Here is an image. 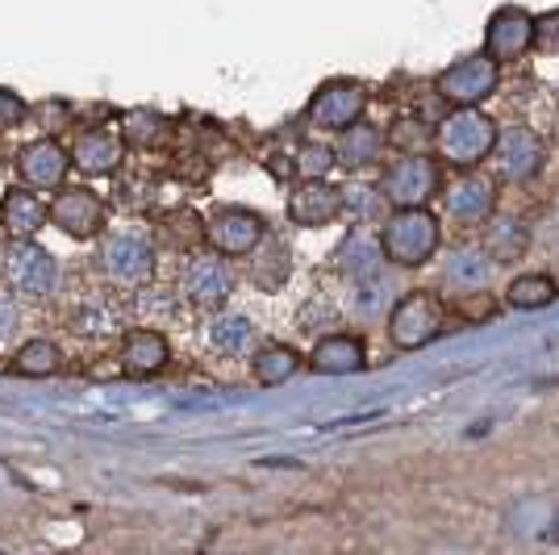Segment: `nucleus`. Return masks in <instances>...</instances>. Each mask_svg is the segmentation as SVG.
Returning <instances> with one entry per match:
<instances>
[{
    "mask_svg": "<svg viewBox=\"0 0 559 555\" xmlns=\"http://www.w3.org/2000/svg\"><path fill=\"white\" fill-rule=\"evenodd\" d=\"M526 50H535V17L522 4H501L485 29V55L497 63H513Z\"/></svg>",
    "mask_w": 559,
    "mask_h": 555,
    "instance_id": "ddd939ff",
    "label": "nucleus"
},
{
    "mask_svg": "<svg viewBox=\"0 0 559 555\" xmlns=\"http://www.w3.org/2000/svg\"><path fill=\"white\" fill-rule=\"evenodd\" d=\"M447 322H451V309H447L443 297L418 288V293H405V297L393 302V309H389V339L401 351H421L443 334Z\"/></svg>",
    "mask_w": 559,
    "mask_h": 555,
    "instance_id": "7ed1b4c3",
    "label": "nucleus"
},
{
    "mask_svg": "<svg viewBox=\"0 0 559 555\" xmlns=\"http://www.w3.org/2000/svg\"><path fill=\"white\" fill-rule=\"evenodd\" d=\"M443 188V167L430 155H418V151H405L396 155L384 176H380V192L389 197L393 209H414V205H430Z\"/></svg>",
    "mask_w": 559,
    "mask_h": 555,
    "instance_id": "20e7f679",
    "label": "nucleus"
},
{
    "mask_svg": "<svg viewBox=\"0 0 559 555\" xmlns=\"http://www.w3.org/2000/svg\"><path fill=\"white\" fill-rule=\"evenodd\" d=\"M117 326H121L117 322V309H109V305H100V302H84L71 314V330H75V334H88V339L114 334Z\"/></svg>",
    "mask_w": 559,
    "mask_h": 555,
    "instance_id": "2f4dec72",
    "label": "nucleus"
},
{
    "mask_svg": "<svg viewBox=\"0 0 559 555\" xmlns=\"http://www.w3.org/2000/svg\"><path fill=\"white\" fill-rule=\"evenodd\" d=\"M17 172H22V185L38 188V192H55V188L68 185L71 151L68 146H59L55 139L25 142L22 155H17Z\"/></svg>",
    "mask_w": 559,
    "mask_h": 555,
    "instance_id": "4468645a",
    "label": "nucleus"
},
{
    "mask_svg": "<svg viewBox=\"0 0 559 555\" xmlns=\"http://www.w3.org/2000/svg\"><path fill=\"white\" fill-rule=\"evenodd\" d=\"M455 309H460V314H464L467 322H489L492 314H497V302H492L489 293H485V288H480V293H464V297H460V302H455Z\"/></svg>",
    "mask_w": 559,
    "mask_h": 555,
    "instance_id": "72a5a7b5",
    "label": "nucleus"
},
{
    "mask_svg": "<svg viewBox=\"0 0 559 555\" xmlns=\"http://www.w3.org/2000/svg\"><path fill=\"white\" fill-rule=\"evenodd\" d=\"M25 101L17 93H9V88H0V130H17L25 121Z\"/></svg>",
    "mask_w": 559,
    "mask_h": 555,
    "instance_id": "f704fd0d",
    "label": "nucleus"
},
{
    "mask_svg": "<svg viewBox=\"0 0 559 555\" xmlns=\"http://www.w3.org/2000/svg\"><path fill=\"white\" fill-rule=\"evenodd\" d=\"M96 263H100V272H105L109 284H117V288H139V284H146L151 272H155V251H151L146 238L114 234V238L100 243Z\"/></svg>",
    "mask_w": 559,
    "mask_h": 555,
    "instance_id": "1a4fd4ad",
    "label": "nucleus"
},
{
    "mask_svg": "<svg viewBox=\"0 0 559 555\" xmlns=\"http://www.w3.org/2000/svg\"><path fill=\"white\" fill-rule=\"evenodd\" d=\"M380 247L396 268H426L443 247V226L426 205L393 209L389 222L380 226Z\"/></svg>",
    "mask_w": 559,
    "mask_h": 555,
    "instance_id": "f03ea898",
    "label": "nucleus"
},
{
    "mask_svg": "<svg viewBox=\"0 0 559 555\" xmlns=\"http://www.w3.org/2000/svg\"><path fill=\"white\" fill-rule=\"evenodd\" d=\"M63 368V351L55 347L50 339H29L13 351V371L17 376H29V380H47Z\"/></svg>",
    "mask_w": 559,
    "mask_h": 555,
    "instance_id": "c85d7f7f",
    "label": "nucleus"
},
{
    "mask_svg": "<svg viewBox=\"0 0 559 555\" xmlns=\"http://www.w3.org/2000/svg\"><path fill=\"white\" fill-rule=\"evenodd\" d=\"M255 322L247 314H234V309H217L210 318V343L217 355L226 359H242L247 351H255Z\"/></svg>",
    "mask_w": 559,
    "mask_h": 555,
    "instance_id": "4be33fe9",
    "label": "nucleus"
},
{
    "mask_svg": "<svg viewBox=\"0 0 559 555\" xmlns=\"http://www.w3.org/2000/svg\"><path fill=\"white\" fill-rule=\"evenodd\" d=\"M334 163H338L334 146H326V142H301L297 155H293V172L301 180H326L330 172H334Z\"/></svg>",
    "mask_w": 559,
    "mask_h": 555,
    "instance_id": "7c9ffc66",
    "label": "nucleus"
},
{
    "mask_svg": "<svg viewBox=\"0 0 559 555\" xmlns=\"http://www.w3.org/2000/svg\"><path fill=\"white\" fill-rule=\"evenodd\" d=\"M501 126L492 121L480 105H467V109H451V114L435 126V155L447 167H480L497 146Z\"/></svg>",
    "mask_w": 559,
    "mask_h": 555,
    "instance_id": "f257e3e1",
    "label": "nucleus"
},
{
    "mask_svg": "<svg viewBox=\"0 0 559 555\" xmlns=\"http://www.w3.org/2000/svg\"><path fill=\"white\" fill-rule=\"evenodd\" d=\"M309 368L318 376H355L368 368V351L355 334H322L309 351Z\"/></svg>",
    "mask_w": 559,
    "mask_h": 555,
    "instance_id": "aec40b11",
    "label": "nucleus"
},
{
    "mask_svg": "<svg viewBox=\"0 0 559 555\" xmlns=\"http://www.w3.org/2000/svg\"><path fill=\"white\" fill-rule=\"evenodd\" d=\"M288 217H293V226L322 231L334 217H343V188L326 185V180H301L288 197Z\"/></svg>",
    "mask_w": 559,
    "mask_h": 555,
    "instance_id": "dca6fc26",
    "label": "nucleus"
},
{
    "mask_svg": "<svg viewBox=\"0 0 559 555\" xmlns=\"http://www.w3.org/2000/svg\"><path fill=\"white\" fill-rule=\"evenodd\" d=\"M234 293V276L230 268H226V255H201V259H192L185 268V297L197 309H222V305L230 302Z\"/></svg>",
    "mask_w": 559,
    "mask_h": 555,
    "instance_id": "2eb2a0df",
    "label": "nucleus"
},
{
    "mask_svg": "<svg viewBox=\"0 0 559 555\" xmlns=\"http://www.w3.org/2000/svg\"><path fill=\"white\" fill-rule=\"evenodd\" d=\"M171 134V121L155 109H130L121 117V142L126 146H164Z\"/></svg>",
    "mask_w": 559,
    "mask_h": 555,
    "instance_id": "c756f323",
    "label": "nucleus"
},
{
    "mask_svg": "<svg viewBox=\"0 0 559 555\" xmlns=\"http://www.w3.org/2000/svg\"><path fill=\"white\" fill-rule=\"evenodd\" d=\"M263 238H267V226H263V217L251 213V209H217L210 222H205V243L217 255H226V259L255 255Z\"/></svg>",
    "mask_w": 559,
    "mask_h": 555,
    "instance_id": "9b49d317",
    "label": "nucleus"
},
{
    "mask_svg": "<svg viewBox=\"0 0 559 555\" xmlns=\"http://www.w3.org/2000/svg\"><path fill=\"white\" fill-rule=\"evenodd\" d=\"M17 322H22L17 305L9 302V297H0V343H9V339L17 334Z\"/></svg>",
    "mask_w": 559,
    "mask_h": 555,
    "instance_id": "c9c22d12",
    "label": "nucleus"
},
{
    "mask_svg": "<svg viewBox=\"0 0 559 555\" xmlns=\"http://www.w3.org/2000/svg\"><path fill=\"white\" fill-rule=\"evenodd\" d=\"M559 297L556 280L547 276V272H522V276L510 280V288H506V305L510 309H547V305Z\"/></svg>",
    "mask_w": 559,
    "mask_h": 555,
    "instance_id": "cd10ccee",
    "label": "nucleus"
},
{
    "mask_svg": "<svg viewBox=\"0 0 559 555\" xmlns=\"http://www.w3.org/2000/svg\"><path fill=\"white\" fill-rule=\"evenodd\" d=\"M489 160H497L501 180L522 185V180H535L538 172H543V163H547V146H543V139H538L535 130H526V126H510V130H501V134H497V146H492Z\"/></svg>",
    "mask_w": 559,
    "mask_h": 555,
    "instance_id": "f8f14e48",
    "label": "nucleus"
},
{
    "mask_svg": "<svg viewBox=\"0 0 559 555\" xmlns=\"http://www.w3.org/2000/svg\"><path fill=\"white\" fill-rule=\"evenodd\" d=\"M480 247L489 251L492 263H513L531 247V231H526V222H518L510 213H492L485 222V243Z\"/></svg>",
    "mask_w": 559,
    "mask_h": 555,
    "instance_id": "b1692460",
    "label": "nucleus"
},
{
    "mask_svg": "<svg viewBox=\"0 0 559 555\" xmlns=\"http://www.w3.org/2000/svg\"><path fill=\"white\" fill-rule=\"evenodd\" d=\"M535 50H543V55H559V9L538 13L535 17Z\"/></svg>",
    "mask_w": 559,
    "mask_h": 555,
    "instance_id": "473e14b6",
    "label": "nucleus"
},
{
    "mask_svg": "<svg viewBox=\"0 0 559 555\" xmlns=\"http://www.w3.org/2000/svg\"><path fill=\"white\" fill-rule=\"evenodd\" d=\"M492 268H497V263H492L489 251H485L480 243H455V247H447V255H443V284L455 297L480 293V288H489Z\"/></svg>",
    "mask_w": 559,
    "mask_h": 555,
    "instance_id": "f3484780",
    "label": "nucleus"
},
{
    "mask_svg": "<svg viewBox=\"0 0 559 555\" xmlns=\"http://www.w3.org/2000/svg\"><path fill=\"white\" fill-rule=\"evenodd\" d=\"M501 84V63L489 59L485 50L480 55H467L460 63H451L447 71H439L435 88L443 96L451 109H467V105H485Z\"/></svg>",
    "mask_w": 559,
    "mask_h": 555,
    "instance_id": "0eeeda50",
    "label": "nucleus"
},
{
    "mask_svg": "<svg viewBox=\"0 0 559 555\" xmlns=\"http://www.w3.org/2000/svg\"><path fill=\"white\" fill-rule=\"evenodd\" d=\"M50 226L63 231L68 238H96L100 226H105V201L96 197L93 188L80 185H63L55 188L50 197Z\"/></svg>",
    "mask_w": 559,
    "mask_h": 555,
    "instance_id": "9d476101",
    "label": "nucleus"
},
{
    "mask_svg": "<svg viewBox=\"0 0 559 555\" xmlns=\"http://www.w3.org/2000/svg\"><path fill=\"white\" fill-rule=\"evenodd\" d=\"M121 371L134 376V380H146V376H159L171 359V347H167L164 330H151V326H139L121 339Z\"/></svg>",
    "mask_w": 559,
    "mask_h": 555,
    "instance_id": "6ab92c4d",
    "label": "nucleus"
},
{
    "mask_svg": "<svg viewBox=\"0 0 559 555\" xmlns=\"http://www.w3.org/2000/svg\"><path fill=\"white\" fill-rule=\"evenodd\" d=\"M334 263H338V272L350 280H368V276H380V263H384V247H380V238L368 231H355L347 234V243L334 251Z\"/></svg>",
    "mask_w": 559,
    "mask_h": 555,
    "instance_id": "5701e85b",
    "label": "nucleus"
},
{
    "mask_svg": "<svg viewBox=\"0 0 559 555\" xmlns=\"http://www.w3.org/2000/svg\"><path fill=\"white\" fill-rule=\"evenodd\" d=\"M121 155H126V142L121 134H109V130H84L75 146H71V167H80L84 176H114L121 167Z\"/></svg>",
    "mask_w": 559,
    "mask_h": 555,
    "instance_id": "412c9836",
    "label": "nucleus"
},
{
    "mask_svg": "<svg viewBox=\"0 0 559 555\" xmlns=\"http://www.w3.org/2000/svg\"><path fill=\"white\" fill-rule=\"evenodd\" d=\"M50 222V205L25 188H9L0 197V234L13 238V243H25V238H38V231Z\"/></svg>",
    "mask_w": 559,
    "mask_h": 555,
    "instance_id": "a211bd4d",
    "label": "nucleus"
},
{
    "mask_svg": "<svg viewBox=\"0 0 559 555\" xmlns=\"http://www.w3.org/2000/svg\"><path fill=\"white\" fill-rule=\"evenodd\" d=\"M251 371H255V380L263 389H276V385L293 380V376L301 371V355L293 347H284V343H263V347L251 355Z\"/></svg>",
    "mask_w": 559,
    "mask_h": 555,
    "instance_id": "bb28decb",
    "label": "nucleus"
},
{
    "mask_svg": "<svg viewBox=\"0 0 559 555\" xmlns=\"http://www.w3.org/2000/svg\"><path fill=\"white\" fill-rule=\"evenodd\" d=\"M364 114H368V88L355 84V80H330L313 93L305 121L322 134H343L347 126L364 121Z\"/></svg>",
    "mask_w": 559,
    "mask_h": 555,
    "instance_id": "6e6552de",
    "label": "nucleus"
},
{
    "mask_svg": "<svg viewBox=\"0 0 559 555\" xmlns=\"http://www.w3.org/2000/svg\"><path fill=\"white\" fill-rule=\"evenodd\" d=\"M343 213H347L359 231H372V226L389 222L393 205L380 192V185H355V188H343Z\"/></svg>",
    "mask_w": 559,
    "mask_h": 555,
    "instance_id": "a878e982",
    "label": "nucleus"
},
{
    "mask_svg": "<svg viewBox=\"0 0 559 555\" xmlns=\"http://www.w3.org/2000/svg\"><path fill=\"white\" fill-rule=\"evenodd\" d=\"M497 180L480 167H464L455 180H447L439 188V201H443V217L451 226H464V231H476L485 226L492 213H497Z\"/></svg>",
    "mask_w": 559,
    "mask_h": 555,
    "instance_id": "39448f33",
    "label": "nucleus"
},
{
    "mask_svg": "<svg viewBox=\"0 0 559 555\" xmlns=\"http://www.w3.org/2000/svg\"><path fill=\"white\" fill-rule=\"evenodd\" d=\"M4 276H9V288L25 297V302H47L59 293V259L47 251V247H38L34 238H25V243H13L9 251H4Z\"/></svg>",
    "mask_w": 559,
    "mask_h": 555,
    "instance_id": "423d86ee",
    "label": "nucleus"
},
{
    "mask_svg": "<svg viewBox=\"0 0 559 555\" xmlns=\"http://www.w3.org/2000/svg\"><path fill=\"white\" fill-rule=\"evenodd\" d=\"M380 151H384V134H380L376 126H364V121L347 126V130L338 134V146H334L338 163H343V167H350V172L380 163Z\"/></svg>",
    "mask_w": 559,
    "mask_h": 555,
    "instance_id": "393cba45",
    "label": "nucleus"
}]
</instances>
